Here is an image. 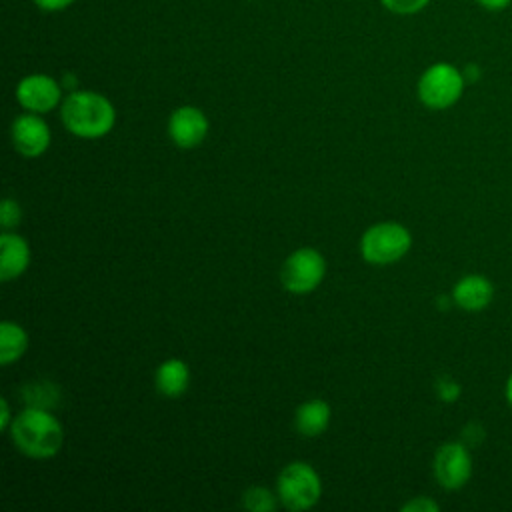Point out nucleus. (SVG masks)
<instances>
[{
	"mask_svg": "<svg viewBox=\"0 0 512 512\" xmlns=\"http://www.w3.org/2000/svg\"><path fill=\"white\" fill-rule=\"evenodd\" d=\"M60 118L72 134L80 138H100L112 130L116 110L112 102L98 92L74 90L64 98Z\"/></svg>",
	"mask_w": 512,
	"mask_h": 512,
	"instance_id": "f257e3e1",
	"label": "nucleus"
},
{
	"mask_svg": "<svg viewBox=\"0 0 512 512\" xmlns=\"http://www.w3.org/2000/svg\"><path fill=\"white\" fill-rule=\"evenodd\" d=\"M10 436L16 448L30 458H50L64 444L60 422L44 408L28 406L10 424Z\"/></svg>",
	"mask_w": 512,
	"mask_h": 512,
	"instance_id": "f03ea898",
	"label": "nucleus"
},
{
	"mask_svg": "<svg viewBox=\"0 0 512 512\" xmlns=\"http://www.w3.org/2000/svg\"><path fill=\"white\" fill-rule=\"evenodd\" d=\"M466 88L464 72L450 62L430 64L418 78V100L430 110H446L454 106Z\"/></svg>",
	"mask_w": 512,
	"mask_h": 512,
	"instance_id": "7ed1b4c3",
	"label": "nucleus"
},
{
	"mask_svg": "<svg viewBox=\"0 0 512 512\" xmlns=\"http://www.w3.org/2000/svg\"><path fill=\"white\" fill-rule=\"evenodd\" d=\"M412 246L410 232L398 222H378L370 226L362 240V258L370 264H392L406 256Z\"/></svg>",
	"mask_w": 512,
	"mask_h": 512,
	"instance_id": "20e7f679",
	"label": "nucleus"
},
{
	"mask_svg": "<svg viewBox=\"0 0 512 512\" xmlns=\"http://www.w3.org/2000/svg\"><path fill=\"white\" fill-rule=\"evenodd\" d=\"M320 494V476L306 462H292L278 476V498L288 510H308L320 500Z\"/></svg>",
	"mask_w": 512,
	"mask_h": 512,
	"instance_id": "39448f33",
	"label": "nucleus"
},
{
	"mask_svg": "<svg viewBox=\"0 0 512 512\" xmlns=\"http://www.w3.org/2000/svg\"><path fill=\"white\" fill-rule=\"evenodd\" d=\"M324 272L326 262L322 254L314 248H300L286 258L280 270V280L288 292L306 294L322 282Z\"/></svg>",
	"mask_w": 512,
	"mask_h": 512,
	"instance_id": "423d86ee",
	"label": "nucleus"
},
{
	"mask_svg": "<svg viewBox=\"0 0 512 512\" xmlns=\"http://www.w3.org/2000/svg\"><path fill=\"white\" fill-rule=\"evenodd\" d=\"M436 482L446 490H460L472 476V454L464 442H444L432 460Z\"/></svg>",
	"mask_w": 512,
	"mask_h": 512,
	"instance_id": "0eeeda50",
	"label": "nucleus"
},
{
	"mask_svg": "<svg viewBox=\"0 0 512 512\" xmlns=\"http://www.w3.org/2000/svg\"><path fill=\"white\" fill-rule=\"evenodd\" d=\"M16 98L24 110L42 114L60 104L62 88L48 74H28L18 82Z\"/></svg>",
	"mask_w": 512,
	"mask_h": 512,
	"instance_id": "6e6552de",
	"label": "nucleus"
},
{
	"mask_svg": "<svg viewBox=\"0 0 512 512\" xmlns=\"http://www.w3.org/2000/svg\"><path fill=\"white\" fill-rule=\"evenodd\" d=\"M10 136H12L14 148L22 156H28V158L44 154L48 144H50V128H48V124L40 116H36L34 112L18 116L12 122Z\"/></svg>",
	"mask_w": 512,
	"mask_h": 512,
	"instance_id": "1a4fd4ad",
	"label": "nucleus"
},
{
	"mask_svg": "<svg viewBox=\"0 0 512 512\" xmlns=\"http://www.w3.org/2000/svg\"><path fill=\"white\" fill-rule=\"evenodd\" d=\"M168 134L176 146L194 148L208 134V118L196 106H180L168 118Z\"/></svg>",
	"mask_w": 512,
	"mask_h": 512,
	"instance_id": "9d476101",
	"label": "nucleus"
},
{
	"mask_svg": "<svg viewBox=\"0 0 512 512\" xmlns=\"http://www.w3.org/2000/svg\"><path fill=\"white\" fill-rule=\"evenodd\" d=\"M494 284L482 274H466L452 288V302L466 312H480L490 306Z\"/></svg>",
	"mask_w": 512,
	"mask_h": 512,
	"instance_id": "9b49d317",
	"label": "nucleus"
},
{
	"mask_svg": "<svg viewBox=\"0 0 512 512\" xmlns=\"http://www.w3.org/2000/svg\"><path fill=\"white\" fill-rule=\"evenodd\" d=\"M0 248H2V256H0V278L4 282L18 278L30 264V248L28 242L10 232L4 230L0 236Z\"/></svg>",
	"mask_w": 512,
	"mask_h": 512,
	"instance_id": "f8f14e48",
	"label": "nucleus"
},
{
	"mask_svg": "<svg viewBox=\"0 0 512 512\" xmlns=\"http://www.w3.org/2000/svg\"><path fill=\"white\" fill-rule=\"evenodd\" d=\"M154 382L158 392H162L168 398H176L186 392L190 382V370L182 360L170 358L158 366Z\"/></svg>",
	"mask_w": 512,
	"mask_h": 512,
	"instance_id": "ddd939ff",
	"label": "nucleus"
},
{
	"mask_svg": "<svg viewBox=\"0 0 512 512\" xmlns=\"http://www.w3.org/2000/svg\"><path fill=\"white\" fill-rule=\"evenodd\" d=\"M330 422V406L324 400H310L296 410V430L302 436H320Z\"/></svg>",
	"mask_w": 512,
	"mask_h": 512,
	"instance_id": "4468645a",
	"label": "nucleus"
},
{
	"mask_svg": "<svg viewBox=\"0 0 512 512\" xmlns=\"http://www.w3.org/2000/svg\"><path fill=\"white\" fill-rule=\"evenodd\" d=\"M28 346L26 332L14 322H2L0 326V362L6 366L16 362Z\"/></svg>",
	"mask_w": 512,
	"mask_h": 512,
	"instance_id": "2eb2a0df",
	"label": "nucleus"
},
{
	"mask_svg": "<svg viewBox=\"0 0 512 512\" xmlns=\"http://www.w3.org/2000/svg\"><path fill=\"white\" fill-rule=\"evenodd\" d=\"M244 508L252 510V512H270L276 508V500L272 496V492L268 488L262 486H252L244 492Z\"/></svg>",
	"mask_w": 512,
	"mask_h": 512,
	"instance_id": "dca6fc26",
	"label": "nucleus"
},
{
	"mask_svg": "<svg viewBox=\"0 0 512 512\" xmlns=\"http://www.w3.org/2000/svg\"><path fill=\"white\" fill-rule=\"evenodd\" d=\"M24 398H26L28 406L44 408L46 410V406L56 402L58 392H56V388L52 384H32V386L24 388Z\"/></svg>",
	"mask_w": 512,
	"mask_h": 512,
	"instance_id": "f3484780",
	"label": "nucleus"
},
{
	"mask_svg": "<svg viewBox=\"0 0 512 512\" xmlns=\"http://www.w3.org/2000/svg\"><path fill=\"white\" fill-rule=\"evenodd\" d=\"M432 0H380V4L398 16H412L422 12Z\"/></svg>",
	"mask_w": 512,
	"mask_h": 512,
	"instance_id": "a211bd4d",
	"label": "nucleus"
},
{
	"mask_svg": "<svg viewBox=\"0 0 512 512\" xmlns=\"http://www.w3.org/2000/svg\"><path fill=\"white\" fill-rule=\"evenodd\" d=\"M436 394H438V398H440L442 402L452 404V402H456V400L460 398L462 388H460V384H458L456 378L444 374V376H440V378L436 380Z\"/></svg>",
	"mask_w": 512,
	"mask_h": 512,
	"instance_id": "6ab92c4d",
	"label": "nucleus"
},
{
	"mask_svg": "<svg viewBox=\"0 0 512 512\" xmlns=\"http://www.w3.org/2000/svg\"><path fill=\"white\" fill-rule=\"evenodd\" d=\"M20 218H22V212H20L18 202H16V200L6 198V200L2 202V208H0L2 228H4V230H12V228H16V226H18V222H20Z\"/></svg>",
	"mask_w": 512,
	"mask_h": 512,
	"instance_id": "aec40b11",
	"label": "nucleus"
},
{
	"mask_svg": "<svg viewBox=\"0 0 512 512\" xmlns=\"http://www.w3.org/2000/svg\"><path fill=\"white\" fill-rule=\"evenodd\" d=\"M404 512H438L440 506L438 502H434L432 498L428 496H416L412 500H408L404 506H402Z\"/></svg>",
	"mask_w": 512,
	"mask_h": 512,
	"instance_id": "412c9836",
	"label": "nucleus"
},
{
	"mask_svg": "<svg viewBox=\"0 0 512 512\" xmlns=\"http://www.w3.org/2000/svg\"><path fill=\"white\" fill-rule=\"evenodd\" d=\"M76 0H34V4L42 10V12H60L66 10L68 6H72Z\"/></svg>",
	"mask_w": 512,
	"mask_h": 512,
	"instance_id": "4be33fe9",
	"label": "nucleus"
},
{
	"mask_svg": "<svg viewBox=\"0 0 512 512\" xmlns=\"http://www.w3.org/2000/svg\"><path fill=\"white\" fill-rule=\"evenodd\" d=\"M474 2L486 12H504L512 4V0H474Z\"/></svg>",
	"mask_w": 512,
	"mask_h": 512,
	"instance_id": "5701e85b",
	"label": "nucleus"
},
{
	"mask_svg": "<svg viewBox=\"0 0 512 512\" xmlns=\"http://www.w3.org/2000/svg\"><path fill=\"white\" fill-rule=\"evenodd\" d=\"M0 408H2V414H0V428H2V430H8V428H10V408H8L6 398L0 400Z\"/></svg>",
	"mask_w": 512,
	"mask_h": 512,
	"instance_id": "b1692460",
	"label": "nucleus"
},
{
	"mask_svg": "<svg viewBox=\"0 0 512 512\" xmlns=\"http://www.w3.org/2000/svg\"><path fill=\"white\" fill-rule=\"evenodd\" d=\"M464 78H466V82H476L478 78H480V68L476 66V64H468L464 70Z\"/></svg>",
	"mask_w": 512,
	"mask_h": 512,
	"instance_id": "393cba45",
	"label": "nucleus"
},
{
	"mask_svg": "<svg viewBox=\"0 0 512 512\" xmlns=\"http://www.w3.org/2000/svg\"><path fill=\"white\" fill-rule=\"evenodd\" d=\"M504 398H506L508 406L512 408V372L508 374V378H506V384H504Z\"/></svg>",
	"mask_w": 512,
	"mask_h": 512,
	"instance_id": "a878e982",
	"label": "nucleus"
}]
</instances>
